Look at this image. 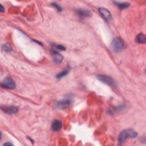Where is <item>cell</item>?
I'll use <instances>...</instances> for the list:
<instances>
[{
    "label": "cell",
    "mask_w": 146,
    "mask_h": 146,
    "mask_svg": "<svg viewBox=\"0 0 146 146\" xmlns=\"http://www.w3.org/2000/svg\"><path fill=\"white\" fill-rule=\"evenodd\" d=\"M53 48L55 50L57 49V50H59L61 51H63V50H66L65 47L61 44H54V46H53Z\"/></svg>",
    "instance_id": "9a60e30c"
},
{
    "label": "cell",
    "mask_w": 146,
    "mask_h": 146,
    "mask_svg": "<svg viewBox=\"0 0 146 146\" xmlns=\"http://www.w3.org/2000/svg\"><path fill=\"white\" fill-rule=\"evenodd\" d=\"M125 43L123 40L119 36L116 37L113 39L111 43V48L115 52H119L124 49Z\"/></svg>",
    "instance_id": "7a4b0ae2"
},
{
    "label": "cell",
    "mask_w": 146,
    "mask_h": 146,
    "mask_svg": "<svg viewBox=\"0 0 146 146\" xmlns=\"http://www.w3.org/2000/svg\"><path fill=\"white\" fill-rule=\"evenodd\" d=\"M1 86L2 88L11 90L15 88L16 84L12 79L10 78H6L2 80L1 83Z\"/></svg>",
    "instance_id": "277c9868"
},
{
    "label": "cell",
    "mask_w": 146,
    "mask_h": 146,
    "mask_svg": "<svg viewBox=\"0 0 146 146\" xmlns=\"http://www.w3.org/2000/svg\"><path fill=\"white\" fill-rule=\"evenodd\" d=\"M51 55L52 56L53 60L55 63H60L62 62L63 58L62 55L57 51V50L52 48L51 50Z\"/></svg>",
    "instance_id": "52a82bcc"
},
{
    "label": "cell",
    "mask_w": 146,
    "mask_h": 146,
    "mask_svg": "<svg viewBox=\"0 0 146 146\" xmlns=\"http://www.w3.org/2000/svg\"><path fill=\"white\" fill-rule=\"evenodd\" d=\"M137 136V133L132 128H128L122 131L118 136V141L120 144L125 141L128 138H134Z\"/></svg>",
    "instance_id": "6da1fadb"
},
{
    "label": "cell",
    "mask_w": 146,
    "mask_h": 146,
    "mask_svg": "<svg viewBox=\"0 0 146 146\" xmlns=\"http://www.w3.org/2000/svg\"><path fill=\"white\" fill-rule=\"evenodd\" d=\"M72 103V100L70 98H66L59 100L56 104L55 107L58 109H65L69 106Z\"/></svg>",
    "instance_id": "3957f363"
},
{
    "label": "cell",
    "mask_w": 146,
    "mask_h": 146,
    "mask_svg": "<svg viewBox=\"0 0 146 146\" xmlns=\"http://www.w3.org/2000/svg\"><path fill=\"white\" fill-rule=\"evenodd\" d=\"M75 13L81 18H88L92 16V13L87 10L83 9H78L75 10Z\"/></svg>",
    "instance_id": "ba28073f"
},
{
    "label": "cell",
    "mask_w": 146,
    "mask_h": 146,
    "mask_svg": "<svg viewBox=\"0 0 146 146\" xmlns=\"http://www.w3.org/2000/svg\"><path fill=\"white\" fill-rule=\"evenodd\" d=\"M136 41L139 43H145L146 42L145 35L143 33L139 34L136 37Z\"/></svg>",
    "instance_id": "8fae6325"
},
{
    "label": "cell",
    "mask_w": 146,
    "mask_h": 146,
    "mask_svg": "<svg viewBox=\"0 0 146 146\" xmlns=\"http://www.w3.org/2000/svg\"><path fill=\"white\" fill-rule=\"evenodd\" d=\"M68 72H69V68L68 67V68H67L66 69H65L64 70H63V71H62V72H60V73L56 75V78H58V79L62 78L66 76L68 74Z\"/></svg>",
    "instance_id": "4fadbf2b"
},
{
    "label": "cell",
    "mask_w": 146,
    "mask_h": 146,
    "mask_svg": "<svg viewBox=\"0 0 146 146\" xmlns=\"http://www.w3.org/2000/svg\"><path fill=\"white\" fill-rule=\"evenodd\" d=\"M62 124L60 121L58 120H55L51 125V129L53 131H59L62 128Z\"/></svg>",
    "instance_id": "30bf717a"
},
{
    "label": "cell",
    "mask_w": 146,
    "mask_h": 146,
    "mask_svg": "<svg viewBox=\"0 0 146 146\" xmlns=\"http://www.w3.org/2000/svg\"><path fill=\"white\" fill-rule=\"evenodd\" d=\"M97 77L100 81L110 86L113 87V86H115V82L113 80V79L110 76L104 75H99Z\"/></svg>",
    "instance_id": "5b68a950"
},
{
    "label": "cell",
    "mask_w": 146,
    "mask_h": 146,
    "mask_svg": "<svg viewBox=\"0 0 146 146\" xmlns=\"http://www.w3.org/2000/svg\"><path fill=\"white\" fill-rule=\"evenodd\" d=\"M51 5H52V6H54L58 11H61L62 10V7L60 6V5H58V4L57 3H56V2H52V3H51Z\"/></svg>",
    "instance_id": "2e32d148"
},
{
    "label": "cell",
    "mask_w": 146,
    "mask_h": 146,
    "mask_svg": "<svg viewBox=\"0 0 146 146\" xmlns=\"http://www.w3.org/2000/svg\"><path fill=\"white\" fill-rule=\"evenodd\" d=\"M5 11L4 7L2 6V5L1 4H0V11L1 12H3Z\"/></svg>",
    "instance_id": "e0dca14e"
},
{
    "label": "cell",
    "mask_w": 146,
    "mask_h": 146,
    "mask_svg": "<svg viewBox=\"0 0 146 146\" xmlns=\"http://www.w3.org/2000/svg\"><path fill=\"white\" fill-rule=\"evenodd\" d=\"M2 48L4 51L7 52H10L12 50V48H11L10 44L9 43H5V44H3L2 46Z\"/></svg>",
    "instance_id": "5bb4252c"
},
{
    "label": "cell",
    "mask_w": 146,
    "mask_h": 146,
    "mask_svg": "<svg viewBox=\"0 0 146 146\" xmlns=\"http://www.w3.org/2000/svg\"><path fill=\"white\" fill-rule=\"evenodd\" d=\"M98 10L100 15L106 21H109L111 20L112 15L111 12L107 9L104 7H100L99 8Z\"/></svg>",
    "instance_id": "8992f818"
},
{
    "label": "cell",
    "mask_w": 146,
    "mask_h": 146,
    "mask_svg": "<svg viewBox=\"0 0 146 146\" xmlns=\"http://www.w3.org/2000/svg\"><path fill=\"white\" fill-rule=\"evenodd\" d=\"M12 145V144L10 143H6L4 144V145Z\"/></svg>",
    "instance_id": "ac0fdd59"
},
{
    "label": "cell",
    "mask_w": 146,
    "mask_h": 146,
    "mask_svg": "<svg viewBox=\"0 0 146 146\" xmlns=\"http://www.w3.org/2000/svg\"><path fill=\"white\" fill-rule=\"evenodd\" d=\"M119 9H124L128 7L130 5V3L127 2H113Z\"/></svg>",
    "instance_id": "7c38bea8"
},
{
    "label": "cell",
    "mask_w": 146,
    "mask_h": 146,
    "mask_svg": "<svg viewBox=\"0 0 146 146\" xmlns=\"http://www.w3.org/2000/svg\"><path fill=\"white\" fill-rule=\"evenodd\" d=\"M1 109L7 114H14L18 112V108L15 106H2Z\"/></svg>",
    "instance_id": "9c48e42d"
}]
</instances>
